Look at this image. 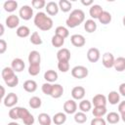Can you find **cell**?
I'll use <instances>...</instances> for the list:
<instances>
[{"instance_id": "obj_45", "label": "cell", "mask_w": 125, "mask_h": 125, "mask_svg": "<svg viewBox=\"0 0 125 125\" xmlns=\"http://www.w3.org/2000/svg\"><path fill=\"white\" fill-rule=\"evenodd\" d=\"M31 5L35 9H41V8L46 7V2L44 0H32Z\"/></svg>"}, {"instance_id": "obj_24", "label": "cell", "mask_w": 125, "mask_h": 125, "mask_svg": "<svg viewBox=\"0 0 125 125\" xmlns=\"http://www.w3.org/2000/svg\"><path fill=\"white\" fill-rule=\"evenodd\" d=\"M113 67L115 68L116 71H123L125 70V58L124 57H118L114 61V65Z\"/></svg>"}, {"instance_id": "obj_28", "label": "cell", "mask_w": 125, "mask_h": 125, "mask_svg": "<svg viewBox=\"0 0 125 125\" xmlns=\"http://www.w3.org/2000/svg\"><path fill=\"white\" fill-rule=\"evenodd\" d=\"M84 28L85 30L88 32V33H93L94 31H96L97 29V23L94 20L90 19V20H87L84 23Z\"/></svg>"}, {"instance_id": "obj_47", "label": "cell", "mask_w": 125, "mask_h": 125, "mask_svg": "<svg viewBox=\"0 0 125 125\" xmlns=\"http://www.w3.org/2000/svg\"><path fill=\"white\" fill-rule=\"evenodd\" d=\"M7 50V42L4 39H0V54H4Z\"/></svg>"}, {"instance_id": "obj_14", "label": "cell", "mask_w": 125, "mask_h": 125, "mask_svg": "<svg viewBox=\"0 0 125 125\" xmlns=\"http://www.w3.org/2000/svg\"><path fill=\"white\" fill-rule=\"evenodd\" d=\"M106 102H107V99L103 94L95 95L93 97V100H92V104H94V106H105Z\"/></svg>"}, {"instance_id": "obj_10", "label": "cell", "mask_w": 125, "mask_h": 125, "mask_svg": "<svg viewBox=\"0 0 125 125\" xmlns=\"http://www.w3.org/2000/svg\"><path fill=\"white\" fill-rule=\"evenodd\" d=\"M70 42L73 46L80 48L83 47L86 43V39L82 34H73L70 36Z\"/></svg>"}, {"instance_id": "obj_46", "label": "cell", "mask_w": 125, "mask_h": 125, "mask_svg": "<svg viewBox=\"0 0 125 125\" xmlns=\"http://www.w3.org/2000/svg\"><path fill=\"white\" fill-rule=\"evenodd\" d=\"M91 125H106V121L103 117H95L91 120Z\"/></svg>"}, {"instance_id": "obj_15", "label": "cell", "mask_w": 125, "mask_h": 125, "mask_svg": "<svg viewBox=\"0 0 125 125\" xmlns=\"http://www.w3.org/2000/svg\"><path fill=\"white\" fill-rule=\"evenodd\" d=\"M46 12L49 16H56L58 13H59V10H60V7H59V4L54 2V1H50L46 4Z\"/></svg>"}, {"instance_id": "obj_44", "label": "cell", "mask_w": 125, "mask_h": 125, "mask_svg": "<svg viewBox=\"0 0 125 125\" xmlns=\"http://www.w3.org/2000/svg\"><path fill=\"white\" fill-rule=\"evenodd\" d=\"M58 68L62 72H66L69 70V62H59Z\"/></svg>"}, {"instance_id": "obj_30", "label": "cell", "mask_w": 125, "mask_h": 125, "mask_svg": "<svg viewBox=\"0 0 125 125\" xmlns=\"http://www.w3.org/2000/svg\"><path fill=\"white\" fill-rule=\"evenodd\" d=\"M98 20L102 24H108L111 21V14L107 11H104Z\"/></svg>"}, {"instance_id": "obj_40", "label": "cell", "mask_w": 125, "mask_h": 125, "mask_svg": "<svg viewBox=\"0 0 125 125\" xmlns=\"http://www.w3.org/2000/svg\"><path fill=\"white\" fill-rule=\"evenodd\" d=\"M9 117L13 120L20 119V106H14L9 110Z\"/></svg>"}, {"instance_id": "obj_38", "label": "cell", "mask_w": 125, "mask_h": 125, "mask_svg": "<svg viewBox=\"0 0 125 125\" xmlns=\"http://www.w3.org/2000/svg\"><path fill=\"white\" fill-rule=\"evenodd\" d=\"M55 34L56 35H59V36H61V37H62V38L65 39L69 35V31H68V29L66 27H64L62 25H60V26H58L55 29Z\"/></svg>"}, {"instance_id": "obj_13", "label": "cell", "mask_w": 125, "mask_h": 125, "mask_svg": "<svg viewBox=\"0 0 125 125\" xmlns=\"http://www.w3.org/2000/svg\"><path fill=\"white\" fill-rule=\"evenodd\" d=\"M5 23H6V25L9 27V28H11V29H13V28H16L17 26H19V24H20V18L18 17V16H16V15H10V16H8L7 17V19H6V21H5Z\"/></svg>"}, {"instance_id": "obj_5", "label": "cell", "mask_w": 125, "mask_h": 125, "mask_svg": "<svg viewBox=\"0 0 125 125\" xmlns=\"http://www.w3.org/2000/svg\"><path fill=\"white\" fill-rule=\"evenodd\" d=\"M19 16L23 21H29L33 17V9L28 5H23L19 12Z\"/></svg>"}, {"instance_id": "obj_8", "label": "cell", "mask_w": 125, "mask_h": 125, "mask_svg": "<svg viewBox=\"0 0 125 125\" xmlns=\"http://www.w3.org/2000/svg\"><path fill=\"white\" fill-rule=\"evenodd\" d=\"M101 58V53L98 48H90L87 52V59L90 62H97Z\"/></svg>"}, {"instance_id": "obj_26", "label": "cell", "mask_w": 125, "mask_h": 125, "mask_svg": "<svg viewBox=\"0 0 125 125\" xmlns=\"http://www.w3.org/2000/svg\"><path fill=\"white\" fill-rule=\"evenodd\" d=\"M52 121L51 116L46 112H42L38 115V122L40 125H51Z\"/></svg>"}, {"instance_id": "obj_36", "label": "cell", "mask_w": 125, "mask_h": 125, "mask_svg": "<svg viewBox=\"0 0 125 125\" xmlns=\"http://www.w3.org/2000/svg\"><path fill=\"white\" fill-rule=\"evenodd\" d=\"M1 75H2L3 80L5 81V80H7V79L11 78L12 76H14V75H15V71H14V69H13L12 67L6 66V67H4V68L2 69Z\"/></svg>"}, {"instance_id": "obj_4", "label": "cell", "mask_w": 125, "mask_h": 125, "mask_svg": "<svg viewBox=\"0 0 125 125\" xmlns=\"http://www.w3.org/2000/svg\"><path fill=\"white\" fill-rule=\"evenodd\" d=\"M20 119L25 125H32L34 123V116L25 107H20Z\"/></svg>"}, {"instance_id": "obj_21", "label": "cell", "mask_w": 125, "mask_h": 125, "mask_svg": "<svg viewBox=\"0 0 125 125\" xmlns=\"http://www.w3.org/2000/svg\"><path fill=\"white\" fill-rule=\"evenodd\" d=\"M44 79L49 82V83H53L56 82L58 80V73L57 71L53 70V69H49L44 73Z\"/></svg>"}, {"instance_id": "obj_52", "label": "cell", "mask_w": 125, "mask_h": 125, "mask_svg": "<svg viewBox=\"0 0 125 125\" xmlns=\"http://www.w3.org/2000/svg\"><path fill=\"white\" fill-rule=\"evenodd\" d=\"M0 28H1V31H0V36H2L4 34V25L3 24H0Z\"/></svg>"}, {"instance_id": "obj_2", "label": "cell", "mask_w": 125, "mask_h": 125, "mask_svg": "<svg viewBox=\"0 0 125 125\" xmlns=\"http://www.w3.org/2000/svg\"><path fill=\"white\" fill-rule=\"evenodd\" d=\"M85 20V13L81 9H75L73 10L68 18L66 19V25L70 28H74L78 25H80Z\"/></svg>"}, {"instance_id": "obj_11", "label": "cell", "mask_w": 125, "mask_h": 125, "mask_svg": "<svg viewBox=\"0 0 125 125\" xmlns=\"http://www.w3.org/2000/svg\"><path fill=\"white\" fill-rule=\"evenodd\" d=\"M85 94H86L85 88L82 87V86H75L71 90V96H72L73 100H78V101L83 100Z\"/></svg>"}, {"instance_id": "obj_25", "label": "cell", "mask_w": 125, "mask_h": 125, "mask_svg": "<svg viewBox=\"0 0 125 125\" xmlns=\"http://www.w3.org/2000/svg\"><path fill=\"white\" fill-rule=\"evenodd\" d=\"M52 120L56 125H62L66 121V115L64 112H57L53 116Z\"/></svg>"}, {"instance_id": "obj_12", "label": "cell", "mask_w": 125, "mask_h": 125, "mask_svg": "<svg viewBox=\"0 0 125 125\" xmlns=\"http://www.w3.org/2000/svg\"><path fill=\"white\" fill-rule=\"evenodd\" d=\"M70 56V51L66 48H61L57 53V59L59 62H69Z\"/></svg>"}, {"instance_id": "obj_29", "label": "cell", "mask_w": 125, "mask_h": 125, "mask_svg": "<svg viewBox=\"0 0 125 125\" xmlns=\"http://www.w3.org/2000/svg\"><path fill=\"white\" fill-rule=\"evenodd\" d=\"M120 119H121L120 115L115 111H111L106 114V121L110 124H116L119 122Z\"/></svg>"}, {"instance_id": "obj_41", "label": "cell", "mask_w": 125, "mask_h": 125, "mask_svg": "<svg viewBox=\"0 0 125 125\" xmlns=\"http://www.w3.org/2000/svg\"><path fill=\"white\" fill-rule=\"evenodd\" d=\"M40 64H29L28 66V73L31 75V76H36L39 74L40 72Z\"/></svg>"}, {"instance_id": "obj_50", "label": "cell", "mask_w": 125, "mask_h": 125, "mask_svg": "<svg viewBox=\"0 0 125 125\" xmlns=\"http://www.w3.org/2000/svg\"><path fill=\"white\" fill-rule=\"evenodd\" d=\"M81 3H82V5H84V6H92V5H93V1H92V0H88V1L81 0Z\"/></svg>"}, {"instance_id": "obj_16", "label": "cell", "mask_w": 125, "mask_h": 125, "mask_svg": "<svg viewBox=\"0 0 125 125\" xmlns=\"http://www.w3.org/2000/svg\"><path fill=\"white\" fill-rule=\"evenodd\" d=\"M11 67L14 69L15 72H21L24 67H25V64H24V62L20 59V58H16L12 61L11 62Z\"/></svg>"}, {"instance_id": "obj_20", "label": "cell", "mask_w": 125, "mask_h": 125, "mask_svg": "<svg viewBox=\"0 0 125 125\" xmlns=\"http://www.w3.org/2000/svg\"><path fill=\"white\" fill-rule=\"evenodd\" d=\"M107 101L110 104H117L120 102V94L117 91H110L107 95Z\"/></svg>"}, {"instance_id": "obj_18", "label": "cell", "mask_w": 125, "mask_h": 125, "mask_svg": "<svg viewBox=\"0 0 125 125\" xmlns=\"http://www.w3.org/2000/svg\"><path fill=\"white\" fill-rule=\"evenodd\" d=\"M41 55L38 51H31L28 55V62L29 64H40Z\"/></svg>"}, {"instance_id": "obj_53", "label": "cell", "mask_w": 125, "mask_h": 125, "mask_svg": "<svg viewBox=\"0 0 125 125\" xmlns=\"http://www.w3.org/2000/svg\"><path fill=\"white\" fill-rule=\"evenodd\" d=\"M7 125H20L19 123H17L16 121H12V122H10V123H8Z\"/></svg>"}, {"instance_id": "obj_43", "label": "cell", "mask_w": 125, "mask_h": 125, "mask_svg": "<svg viewBox=\"0 0 125 125\" xmlns=\"http://www.w3.org/2000/svg\"><path fill=\"white\" fill-rule=\"evenodd\" d=\"M52 88H53V84H51V83H49V82H46V83H44V84L42 85L41 90H42V92H43L45 95L51 96Z\"/></svg>"}, {"instance_id": "obj_17", "label": "cell", "mask_w": 125, "mask_h": 125, "mask_svg": "<svg viewBox=\"0 0 125 125\" xmlns=\"http://www.w3.org/2000/svg\"><path fill=\"white\" fill-rule=\"evenodd\" d=\"M104 12L102 6L98 5V4H93L91 7H90V10H89V14L92 18V20L94 19H99V17L101 16V14Z\"/></svg>"}, {"instance_id": "obj_42", "label": "cell", "mask_w": 125, "mask_h": 125, "mask_svg": "<svg viewBox=\"0 0 125 125\" xmlns=\"http://www.w3.org/2000/svg\"><path fill=\"white\" fill-rule=\"evenodd\" d=\"M4 82H5V84H6L8 87H16V86L19 84V77L15 74L14 76H12L11 78L5 80Z\"/></svg>"}, {"instance_id": "obj_19", "label": "cell", "mask_w": 125, "mask_h": 125, "mask_svg": "<svg viewBox=\"0 0 125 125\" xmlns=\"http://www.w3.org/2000/svg\"><path fill=\"white\" fill-rule=\"evenodd\" d=\"M62 94H63V87L61 84H53L51 97L54 99H59L62 96Z\"/></svg>"}, {"instance_id": "obj_51", "label": "cell", "mask_w": 125, "mask_h": 125, "mask_svg": "<svg viewBox=\"0 0 125 125\" xmlns=\"http://www.w3.org/2000/svg\"><path fill=\"white\" fill-rule=\"evenodd\" d=\"M0 88H1V98L4 100V98L6 97V96H5V89H4L3 86H0Z\"/></svg>"}, {"instance_id": "obj_55", "label": "cell", "mask_w": 125, "mask_h": 125, "mask_svg": "<svg viewBox=\"0 0 125 125\" xmlns=\"http://www.w3.org/2000/svg\"><path fill=\"white\" fill-rule=\"evenodd\" d=\"M122 23H123V25L125 26V16H124L123 19H122Z\"/></svg>"}, {"instance_id": "obj_23", "label": "cell", "mask_w": 125, "mask_h": 125, "mask_svg": "<svg viewBox=\"0 0 125 125\" xmlns=\"http://www.w3.org/2000/svg\"><path fill=\"white\" fill-rule=\"evenodd\" d=\"M3 8H4V10H5L6 12H8V13H13V12L16 11L17 8H18V2L15 1V0H8V1H6V2L4 3Z\"/></svg>"}, {"instance_id": "obj_27", "label": "cell", "mask_w": 125, "mask_h": 125, "mask_svg": "<svg viewBox=\"0 0 125 125\" xmlns=\"http://www.w3.org/2000/svg\"><path fill=\"white\" fill-rule=\"evenodd\" d=\"M16 33H17V35H18L19 37H21V38H25V37L29 36V34H30V29H29L26 25H21V26H19V27L17 28Z\"/></svg>"}, {"instance_id": "obj_39", "label": "cell", "mask_w": 125, "mask_h": 125, "mask_svg": "<svg viewBox=\"0 0 125 125\" xmlns=\"http://www.w3.org/2000/svg\"><path fill=\"white\" fill-rule=\"evenodd\" d=\"M30 42L33 44V45H41L42 44V39H41V36L39 35V33L37 31H34L31 35H30Z\"/></svg>"}, {"instance_id": "obj_35", "label": "cell", "mask_w": 125, "mask_h": 125, "mask_svg": "<svg viewBox=\"0 0 125 125\" xmlns=\"http://www.w3.org/2000/svg\"><path fill=\"white\" fill-rule=\"evenodd\" d=\"M51 43H52V45H53L54 47H56V48H61V47L64 44V38H62V37H61V36L55 34V35L52 37V39H51Z\"/></svg>"}, {"instance_id": "obj_1", "label": "cell", "mask_w": 125, "mask_h": 125, "mask_svg": "<svg viewBox=\"0 0 125 125\" xmlns=\"http://www.w3.org/2000/svg\"><path fill=\"white\" fill-rule=\"evenodd\" d=\"M34 24L36 27L43 31L50 30L53 27V20L43 12H38L34 16Z\"/></svg>"}, {"instance_id": "obj_48", "label": "cell", "mask_w": 125, "mask_h": 125, "mask_svg": "<svg viewBox=\"0 0 125 125\" xmlns=\"http://www.w3.org/2000/svg\"><path fill=\"white\" fill-rule=\"evenodd\" d=\"M118 111H119L120 114L125 113V101L119 103V104H118Z\"/></svg>"}, {"instance_id": "obj_22", "label": "cell", "mask_w": 125, "mask_h": 125, "mask_svg": "<svg viewBox=\"0 0 125 125\" xmlns=\"http://www.w3.org/2000/svg\"><path fill=\"white\" fill-rule=\"evenodd\" d=\"M22 87H23V89H24L26 92H28V93H33V92H35L36 89H37V83H36L34 80L29 79V80L24 81Z\"/></svg>"}, {"instance_id": "obj_7", "label": "cell", "mask_w": 125, "mask_h": 125, "mask_svg": "<svg viewBox=\"0 0 125 125\" xmlns=\"http://www.w3.org/2000/svg\"><path fill=\"white\" fill-rule=\"evenodd\" d=\"M18 101H19V98H18L17 94H15V93H9V94L4 98L3 104H4V105L7 106V107H14V106L17 104Z\"/></svg>"}, {"instance_id": "obj_34", "label": "cell", "mask_w": 125, "mask_h": 125, "mask_svg": "<svg viewBox=\"0 0 125 125\" xmlns=\"http://www.w3.org/2000/svg\"><path fill=\"white\" fill-rule=\"evenodd\" d=\"M92 113L95 117H103L106 114V107L105 106H94Z\"/></svg>"}, {"instance_id": "obj_31", "label": "cell", "mask_w": 125, "mask_h": 125, "mask_svg": "<svg viewBox=\"0 0 125 125\" xmlns=\"http://www.w3.org/2000/svg\"><path fill=\"white\" fill-rule=\"evenodd\" d=\"M28 104H29V106H30L31 108L36 109V108H39V107L41 106V104H42V101H41V99H40L39 97H37V96H33V97H31V98L29 99Z\"/></svg>"}, {"instance_id": "obj_33", "label": "cell", "mask_w": 125, "mask_h": 125, "mask_svg": "<svg viewBox=\"0 0 125 125\" xmlns=\"http://www.w3.org/2000/svg\"><path fill=\"white\" fill-rule=\"evenodd\" d=\"M58 4H59V7H60V10L63 13L69 12L71 10V7H72V4L68 0H60V2Z\"/></svg>"}, {"instance_id": "obj_37", "label": "cell", "mask_w": 125, "mask_h": 125, "mask_svg": "<svg viewBox=\"0 0 125 125\" xmlns=\"http://www.w3.org/2000/svg\"><path fill=\"white\" fill-rule=\"evenodd\" d=\"M73 118H74V121L78 124H83L87 121V115H86L85 112H82V111L75 112Z\"/></svg>"}, {"instance_id": "obj_49", "label": "cell", "mask_w": 125, "mask_h": 125, "mask_svg": "<svg viewBox=\"0 0 125 125\" xmlns=\"http://www.w3.org/2000/svg\"><path fill=\"white\" fill-rule=\"evenodd\" d=\"M119 94L125 97V83H121L119 85Z\"/></svg>"}, {"instance_id": "obj_32", "label": "cell", "mask_w": 125, "mask_h": 125, "mask_svg": "<svg viewBox=\"0 0 125 125\" xmlns=\"http://www.w3.org/2000/svg\"><path fill=\"white\" fill-rule=\"evenodd\" d=\"M78 107H79L80 111L86 113L92 108V103L90 101H88V100H81V102L78 104Z\"/></svg>"}, {"instance_id": "obj_6", "label": "cell", "mask_w": 125, "mask_h": 125, "mask_svg": "<svg viewBox=\"0 0 125 125\" xmlns=\"http://www.w3.org/2000/svg\"><path fill=\"white\" fill-rule=\"evenodd\" d=\"M114 61H115V59H114L113 55L111 53H109V52L104 53L103 55V57H102V62H103V65L105 68H111V67H113Z\"/></svg>"}, {"instance_id": "obj_3", "label": "cell", "mask_w": 125, "mask_h": 125, "mask_svg": "<svg viewBox=\"0 0 125 125\" xmlns=\"http://www.w3.org/2000/svg\"><path fill=\"white\" fill-rule=\"evenodd\" d=\"M88 68L84 65H75L72 69H71V75L72 77L76 78V79H83L86 78L88 76Z\"/></svg>"}, {"instance_id": "obj_9", "label": "cell", "mask_w": 125, "mask_h": 125, "mask_svg": "<svg viewBox=\"0 0 125 125\" xmlns=\"http://www.w3.org/2000/svg\"><path fill=\"white\" fill-rule=\"evenodd\" d=\"M76 109H77V104L74 100H67L66 102H64V104H63L64 113L73 114L76 112Z\"/></svg>"}, {"instance_id": "obj_54", "label": "cell", "mask_w": 125, "mask_h": 125, "mask_svg": "<svg viewBox=\"0 0 125 125\" xmlns=\"http://www.w3.org/2000/svg\"><path fill=\"white\" fill-rule=\"evenodd\" d=\"M120 117H121L122 121H123V122H125V113H122V114L120 115Z\"/></svg>"}]
</instances>
